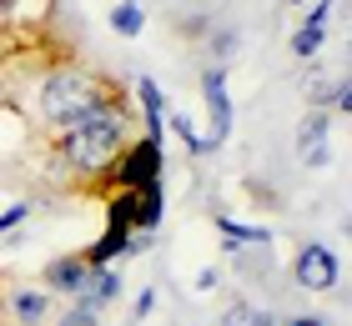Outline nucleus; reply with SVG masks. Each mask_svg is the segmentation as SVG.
Masks as SVG:
<instances>
[{
    "instance_id": "f257e3e1",
    "label": "nucleus",
    "mask_w": 352,
    "mask_h": 326,
    "mask_svg": "<svg viewBox=\"0 0 352 326\" xmlns=\"http://www.w3.org/2000/svg\"><path fill=\"white\" fill-rule=\"evenodd\" d=\"M131 141V106H106L96 116H81L56 130V161L66 166L81 186H101V176L116 166V156Z\"/></svg>"
},
{
    "instance_id": "f03ea898",
    "label": "nucleus",
    "mask_w": 352,
    "mask_h": 326,
    "mask_svg": "<svg viewBox=\"0 0 352 326\" xmlns=\"http://www.w3.org/2000/svg\"><path fill=\"white\" fill-rule=\"evenodd\" d=\"M106 106H131V101H126V91L106 71H96V65L66 60V65H56V71H45V80H41V121L51 130L81 121V116H96V110H106Z\"/></svg>"
},
{
    "instance_id": "7ed1b4c3",
    "label": "nucleus",
    "mask_w": 352,
    "mask_h": 326,
    "mask_svg": "<svg viewBox=\"0 0 352 326\" xmlns=\"http://www.w3.org/2000/svg\"><path fill=\"white\" fill-rule=\"evenodd\" d=\"M162 141H151V136H141V141H126V151L116 156V166H111L101 176V196L111 191H141V186H162Z\"/></svg>"
},
{
    "instance_id": "20e7f679",
    "label": "nucleus",
    "mask_w": 352,
    "mask_h": 326,
    "mask_svg": "<svg viewBox=\"0 0 352 326\" xmlns=\"http://www.w3.org/2000/svg\"><path fill=\"white\" fill-rule=\"evenodd\" d=\"M292 281L302 291H332V286H338V256H332V246H322V241H302L297 256H292Z\"/></svg>"
},
{
    "instance_id": "39448f33",
    "label": "nucleus",
    "mask_w": 352,
    "mask_h": 326,
    "mask_svg": "<svg viewBox=\"0 0 352 326\" xmlns=\"http://www.w3.org/2000/svg\"><path fill=\"white\" fill-rule=\"evenodd\" d=\"M86 281H91V266L81 261V251L45 261V271H41V291H51V296H81Z\"/></svg>"
},
{
    "instance_id": "423d86ee",
    "label": "nucleus",
    "mask_w": 352,
    "mask_h": 326,
    "mask_svg": "<svg viewBox=\"0 0 352 326\" xmlns=\"http://www.w3.org/2000/svg\"><path fill=\"white\" fill-rule=\"evenodd\" d=\"M201 95H206V110H212V145H221L232 136V101H227V71L221 65H206L201 71Z\"/></svg>"
},
{
    "instance_id": "0eeeda50",
    "label": "nucleus",
    "mask_w": 352,
    "mask_h": 326,
    "mask_svg": "<svg viewBox=\"0 0 352 326\" xmlns=\"http://www.w3.org/2000/svg\"><path fill=\"white\" fill-rule=\"evenodd\" d=\"M45 316H51V291H36V286L10 291V321L15 326H41Z\"/></svg>"
},
{
    "instance_id": "6e6552de",
    "label": "nucleus",
    "mask_w": 352,
    "mask_h": 326,
    "mask_svg": "<svg viewBox=\"0 0 352 326\" xmlns=\"http://www.w3.org/2000/svg\"><path fill=\"white\" fill-rule=\"evenodd\" d=\"M307 106L312 110H342V116H347V110H352V80L347 75H338V80H312V86H307Z\"/></svg>"
},
{
    "instance_id": "1a4fd4ad",
    "label": "nucleus",
    "mask_w": 352,
    "mask_h": 326,
    "mask_svg": "<svg viewBox=\"0 0 352 326\" xmlns=\"http://www.w3.org/2000/svg\"><path fill=\"white\" fill-rule=\"evenodd\" d=\"M327 130H332L327 110H307V121H302V130H297V151H302V161H307V166H317V161H322Z\"/></svg>"
},
{
    "instance_id": "9d476101",
    "label": "nucleus",
    "mask_w": 352,
    "mask_h": 326,
    "mask_svg": "<svg viewBox=\"0 0 352 326\" xmlns=\"http://www.w3.org/2000/svg\"><path fill=\"white\" fill-rule=\"evenodd\" d=\"M126 251H131V231H126V226H106V236L96 241V246H86L81 261L86 266H111V261L126 256Z\"/></svg>"
},
{
    "instance_id": "9b49d317",
    "label": "nucleus",
    "mask_w": 352,
    "mask_h": 326,
    "mask_svg": "<svg viewBox=\"0 0 352 326\" xmlns=\"http://www.w3.org/2000/svg\"><path fill=\"white\" fill-rule=\"evenodd\" d=\"M136 101H141V116H146V136L151 141H162V130H166V101H162V91H156V80H146L141 75L136 80Z\"/></svg>"
},
{
    "instance_id": "f8f14e48",
    "label": "nucleus",
    "mask_w": 352,
    "mask_h": 326,
    "mask_svg": "<svg viewBox=\"0 0 352 326\" xmlns=\"http://www.w3.org/2000/svg\"><path fill=\"white\" fill-rule=\"evenodd\" d=\"M162 211H166L162 186H141L136 191V221H131V231H151V226H162Z\"/></svg>"
},
{
    "instance_id": "ddd939ff",
    "label": "nucleus",
    "mask_w": 352,
    "mask_h": 326,
    "mask_svg": "<svg viewBox=\"0 0 352 326\" xmlns=\"http://www.w3.org/2000/svg\"><path fill=\"white\" fill-rule=\"evenodd\" d=\"M322 45H327V25H322V21H307V25L292 36V56H297V60H312Z\"/></svg>"
},
{
    "instance_id": "4468645a",
    "label": "nucleus",
    "mask_w": 352,
    "mask_h": 326,
    "mask_svg": "<svg viewBox=\"0 0 352 326\" xmlns=\"http://www.w3.org/2000/svg\"><path fill=\"white\" fill-rule=\"evenodd\" d=\"M217 231L227 236L232 246H236V241H252V246H267V241H272L267 226H242V221H232V216H217Z\"/></svg>"
},
{
    "instance_id": "2eb2a0df",
    "label": "nucleus",
    "mask_w": 352,
    "mask_h": 326,
    "mask_svg": "<svg viewBox=\"0 0 352 326\" xmlns=\"http://www.w3.org/2000/svg\"><path fill=\"white\" fill-rule=\"evenodd\" d=\"M111 25H116V36H141L146 15H141V5H136V0H121V5L111 10Z\"/></svg>"
},
{
    "instance_id": "dca6fc26",
    "label": "nucleus",
    "mask_w": 352,
    "mask_h": 326,
    "mask_svg": "<svg viewBox=\"0 0 352 326\" xmlns=\"http://www.w3.org/2000/svg\"><path fill=\"white\" fill-rule=\"evenodd\" d=\"M232 56H236V30H212V65L227 71Z\"/></svg>"
},
{
    "instance_id": "f3484780",
    "label": "nucleus",
    "mask_w": 352,
    "mask_h": 326,
    "mask_svg": "<svg viewBox=\"0 0 352 326\" xmlns=\"http://www.w3.org/2000/svg\"><path fill=\"white\" fill-rule=\"evenodd\" d=\"M171 126H176V136H182V141L191 145V151H212V141H206V136H197V126H191L186 116H171Z\"/></svg>"
},
{
    "instance_id": "a211bd4d",
    "label": "nucleus",
    "mask_w": 352,
    "mask_h": 326,
    "mask_svg": "<svg viewBox=\"0 0 352 326\" xmlns=\"http://www.w3.org/2000/svg\"><path fill=\"white\" fill-rule=\"evenodd\" d=\"M56 326H101V312H86V306H71V312H60Z\"/></svg>"
},
{
    "instance_id": "6ab92c4d",
    "label": "nucleus",
    "mask_w": 352,
    "mask_h": 326,
    "mask_svg": "<svg viewBox=\"0 0 352 326\" xmlns=\"http://www.w3.org/2000/svg\"><path fill=\"white\" fill-rule=\"evenodd\" d=\"M247 321H252V301L236 296V301L227 306V312H221V321H217V326H247Z\"/></svg>"
},
{
    "instance_id": "aec40b11",
    "label": "nucleus",
    "mask_w": 352,
    "mask_h": 326,
    "mask_svg": "<svg viewBox=\"0 0 352 326\" xmlns=\"http://www.w3.org/2000/svg\"><path fill=\"white\" fill-rule=\"evenodd\" d=\"M30 216V201H15V206H6V211H0V236H6V231H15V226H21Z\"/></svg>"
},
{
    "instance_id": "412c9836",
    "label": "nucleus",
    "mask_w": 352,
    "mask_h": 326,
    "mask_svg": "<svg viewBox=\"0 0 352 326\" xmlns=\"http://www.w3.org/2000/svg\"><path fill=\"white\" fill-rule=\"evenodd\" d=\"M151 306H156V286H146V291H141V296H136V306H131V316L141 321V316L151 312Z\"/></svg>"
},
{
    "instance_id": "4be33fe9",
    "label": "nucleus",
    "mask_w": 352,
    "mask_h": 326,
    "mask_svg": "<svg viewBox=\"0 0 352 326\" xmlns=\"http://www.w3.org/2000/svg\"><path fill=\"white\" fill-rule=\"evenodd\" d=\"M217 281H221V271H217V266H206V271L197 276V291H217Z\"/></svg>"
},
{
    "instance_id": "5701e85b",
    "label": "nucleus",
    "mask_w": 352,
    "mask_h": 326,
    "mask_svg": "<svg viewBox=\"0 0 352 326\" xmlns=\"http://www.w3.org/2000/svg\"><path fill=\"white\" fill-rule=\"evenodd\" d=\"M247 326H277V316H272V312H257V306H252V321Z\"/></svg>"
},
{
    "instance_id": "b1692460",
    "label": "nucleus",
    "mask_w": 352,
    "mask_h": 326,
    "mask_svg": "<svg viewBox=\"0 0 352 326\" xmlns=\"http://www.w3.org/2000/svg\"><path fill=\"white\" fill-rule=\"evenodd\" d=\"M287 326H327V321H322V316H292Z\"/></svg>"
},
{
    "instance_id": "393cba45",
    "label": "nucleus",
    "mask_w": 352,
    "mask_h": 326,
    "mask_svg": "<svg viewBox=\"0 0 352 326\" xmlns=\"http://www.w3.org/2000/svg\"><path fill=\"white\" fill-rule=\"evenodd\" d=\"M6 281H10V276L0 271V316H6Z\"/></svg>"
},
{
    "instance_id": "a878e982",
    "label": "nucleus",
    "mask_w": 352,
    "mask_h": 326,
    "mask_svg": "<svg viewBox=\"0 0 352 326\" xmlns=\"http://www.w3.org/2000/svg\"><path fill=\"white\" fill-rule=\"evenodd\" d=\"M287 5H302V0H287Z\"/></svg>"
}]
</instances>
